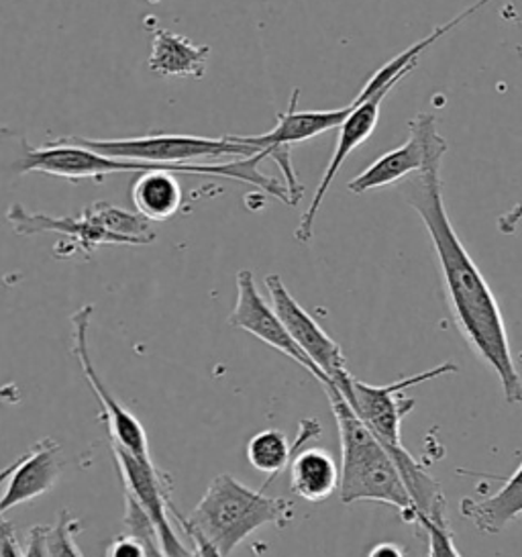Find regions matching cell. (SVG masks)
Segmentation results:
<instances>
[{
    "label": "cell",
    "mask_w": 522,
    "mask_h": 557,
    "mask_svg": "<svg viewBox=\"0 0 522 557\" xmlns=\"http://www.w3.org/2000/svg\"><path fill=\"white\" fill-rule=\"evenodd\" d=\"M447 144L435 149L421 172L412 174L405 188L408 205L423 219L445 282V295L456 325L475 356L502 384L506 403L521 405L522 380L510 351L505 317L488 282L457 237L445 209L440 162Z\"/></svg>",
    "instance_id": "6da1fadb"
},
{
    "label": "cell",
    "mask_w": 522,
    "mask_h": 557,
    "mask_svg": "<svg viewBox=\"0 0 522 557\" xmlns=\"http://www.w3.org/2000/svg\"><path fill=\"white\" fill-rule=\"evenodd\" d=\"M268 160V153L260 151L251 158H235L231 162L219 164H153V162H135V160H119L109 158L98 151L72 144L67 137L53 141L46 148H29L25 158L21 160L18 172H41L49 176H60L65 181H102L104 176H113L116 172H158V170H172L176 174H192V176H223L231 181H241L253 184L263 193L276 197L277 200L293 207L290 195L286 186L277 184L274 178L261 174L260 164Z\"/></svg>",
    "instance_id": "7a4b0ae2"
},
{
    "label": "cell",
    "mask_w": 522,
    "mask_h": 557,
    "mask_svg": "<svg viewBox=\"0 0 522 557\" xmlns=\"http://www.w3.org/2000/svg\"><path fill=\"white\" fill-rule=\"evenodd\" d=\"M326 396L339 429L341 442V482L339 498L343 505L353 503H382L394 507L407 523H419L417 508L398 474L386 445L380 442L343 394L325 384Z\"/></svg>",
    "instance_id": "3957f363"
},
{
    "label": "cell",
    "mask_w": 522,
    "mask_h": 557,
    "mask_svg": "<svg viewBox=\"0 0 522 557\" xmlns=\"http://www.w3.org/2000/svg\"><path fill=\"white\" fill-rule=\"evenodd\" d=\"M468 17H470V13L463 11L461 15L451 18L449 23L435 27L433 34L426 35L424 39L417 41L408 50L398 53L396 58H391L386 66L380 67L374 76L365 83V86L359 90L358 97L353 99V111L349 113V116L343 121V125L339 127L337 146H335V151L331 156V162L326 165L325 174H323V178H321L319 186H316V193H314V197L310 200L309 209L300 216V225H298V230L294 233L296 242L309 244L310 239H312L314 219H316V214L321 211V205L325 200L331 184L335 181L337 172L341 170V165L345 164V160L359 146H363L370 139V135L375 132V125L380 121L382 102L394 90V86L417 67L419 58H421V53L426 48L437 44V39H440L443 35L449 34L453 27H457L461 21H465Z\"/></svg>",
    "instance_id": "277c9868"
},
{
    "label": "cell",
    "mask_w": 522,
    "mask_h": 557,
    "mask_svg": "<svg viewBox=\"0 0 522 557\" xmlns=\"http://www.w3.org/2000/svg\"><path fill=\"white\" fill-rule=\"evenodd\" d=\"M293 517V500L270 498L263 491L247 488L233 475L219 474L186 521L228 557L261 527L276 524L282 529Z\"/></svg>",
    "instance_id": "5b68a950"
},
{
    "label": "cell",
    "mask_w": 522,
    "mask_h": 557,
    "mask_svg": "<svg viewBox=\"0 0 522 557\" xmlns=\"http://www.w3.org/2000/svg\"><path fill=\"white\" fill-rule=\"evenodd\" d=\"M72 144L98 151L109 158L153 162V164H219L227 158H251L260 151L235 141L231 135L223 139L198 137V135H144L127 139H88L67 137Z\"/></svg>",
    "instance_id": "8992f818"
},
{
    "label": "cell",
    "mask_w": 522,
    "mask_h": 557,
    "mask_svg": "<svg viewBox=\"0 0 522 557\" xmlns=\"http://www.w3.org/2000/svg\"><path fill=\"white\" fill-rule=\"evenodd\" d=\"M456 363L445 361L426 372L402 377V380L391 382L386 386L365 384L358 377L351 376L349 372L331 384L343 394V398L349 403V407L356 410L359 419L372 429V433L380 442L384 445H402V435H400L402 421L417 407V400L405 396V391L428 382V380H435L445 374H456Z\"/></svg>",
    "instance_id": "52a82bcc"
},
{
    "label": "cell",
    "mask_w": 522,
    "mask_h": 557,
    "mask_svg": "<svg viewBox=\"0 0 522 557\" xmlns=\"http://www.w3.org/2000/svg\"><path fill=\"white\" fill-rule=\"evenodd\" d=\"M298 95L300 90L296 88L288 109L277 115V125L272 132L261 133V135H231L239 144L251 146L258 151H265L268 158L276 162L286 178V188H288L293 207L298 205V200L304 193V186L296 178V170L290 160L293 148L323 133L339 129L343 121L353 111V100L341 109H333V111H298L296 109Z\"/></svg>",
    "instance_id": "ba28073f"
},
{
    "label": "cell",
    "mask_w": 522,
    "mask_h": 557,
    "mask_svg": "<svg viewBox=\"0 0 522 557\" xmlns=\"http://www.w3.org/2000/svg\"><path fill=\"white\" fill-rule=\"evenodd\" d=\"M113 456L125 494L144 508L149 521L156 527L163 552L170 557H190L192 547L182 543L170 523L174 507L170 478L158 470L153 459L137 458L116 445H113Z\"/></svg>",
    "instance_id": "9c48e42d"
},
{
    "label": "cell",
    "mask_w": 522,
    "mask_h": 557,
    "mask_svg": "<svg viewBox=\"0 0 522 557\" xmlns=\"http://www.w3.org/2000/svg\"><path fill=\"white\" fill-rule=\"evenodd\" d=\"M447 139L439 133V116L433 111H421L408 125V139L400 148L391 149L365 168L347 184L353 195H365L375 188L390 186L421 172L431 153L445 146Z\"/></svg>",
    "instance_id": "30bf717a"
},
{
    "label": "cell",
    "mask_w": 522,
    "mask_h": 557,
    "mask_svg": "<svg viewBox=\"0 0 522 557\" xmlns=\"http://www.w3.org/2000/svg\"><path fill=\"white\" fill-rule=\"evenodd\" d=\"M92 311H95V307L86 305V307H82L80 311L72 314V329H74L72 354L80 363L82 374L86 377L88 386L97 394L98 403H100L104 419H107L111 445H116L137 458L153 459L149 454V440H147L146 429L141 425V421L114 398L92 366L90 349H88V329H90Z\"/></svg>",
    "instance_id": "8fae6325"
},
{
    "label": "cell",
    "mask_w": 522,
    "mask_h": 557,
    "mask_svg": "<svg viewBox=\"0 0 522 557\" xmlns=\"http://www.w3.org/2000/svg\"><path fill=\"white\" fill-rule=\"evenodd\" d=\"M263 284L270 293L274 311L277 312L286 331L290 333L294 344L298 345L309 356L310 361L328 377V384L347 374V358L343 354L341 345L333 337H328V333L314 321V317H310L309 312L298 305V300L290 295L282 278L277 274H270L265 276Z\"/></svg>",
    "instance_id": "7c38bea8"
},
{
    "label": "cell",
    "mask_w": 522,
    "mask_h": 557,
    "mask_svg": "<svg viewBox=\"0 0 522 557\" xmlns=\"http://www.w3.org/2000/svg\"><path fill=\"white\" fill-rule=\"evenodd\" d=\"M228 323L231 327L244 329L263 344L288 356L290 360L296 361L298 366H302L307 372L316 377L323 386L328 384V377L310 361L309 356L298 345L294 344L290 333L279 321L274 307L268 305V300L260 295L251 270H241L237 274V302L228 317Z\"/></svg>",
    "instance_id": "4fadbf2b"
},
{
    "label": "cell",
    "mask_w": 522,
    "mask_h": 557,
    "mask_svg": "<svg viewBox=\"0 0 522 557\" xmlns=\"http://www.w3.org/2000/svg\"><path fill=\"white\" fill-rule=\"evenodd\" d=\"M62 470V447L51 440L35 443L23 458L16 459L15 472L9 478V486L0 498V517L51 491Z\"/></svg>",
    "instance_id": "5bb4252c"
},
{
    "label": "cell",
    "mask_w": 522,
    "mask_h": 557,
    "mask_svg": "<svg viewBox=\"0 0 522 557\" xmlns=\"http://www.w3.org/2000/svg\"><path fill=\"white\" fill-rule=\"evenodd\" d=\"M7 219L18 235L62 233L67 239H74V244L80 247L86 256H90L98 246L121 244V239L116 235L102 227V223L98 221L97 214L90 207H86V211L78 219H74V216L53 219L48 214L29 213L21 205H13L11 211L7 213Z\"/></svg>",
    "instance_id": "9a60e30c"
},
{
    "label": "cell",
    "mask_w": 522,
    "mask_h": 557,
    "mask_svg": "<svg viewBox=\"0 0 522 557\" xmlns=\"http://www.w3.org/2000/svg\"><path fill=\"white\" fill-rule=\"evenodd\" d=\"M211 55L209 46H195L188 37L172 34L167 29H153V44L147 66L162 78H204L207 60Z\"/></svg>",
    "instance_id": "2e32d148"
},
{
    "label": "cell",
    "mask_w": 522,
    "mask_h": 557,
    "mask_svg": "<svg viewBox=\"0 0 522 557\" xmlns=\"http://www.w3.org/2000/svg\"><path fill=\"white\" fill-rule=\"evenodd\" d=\"M341 468L319 447H298L290 461V488L309 503H323L339 491Z\"/></svg>",
    "instance_id": "e0dca14e"
},
{
    "label": "cell",
    "mask_w": 522,
    "mask_h": 557,
    "mask_svg": "<svg viewBox=\"0 0 522 557\" xmlns=\"http://www.w3.org/2000/svg\"><path fill=\"white\" fill-rule=\"evenodd\" d=\"M319 435L321 425L314 419H307L300 423V433L294 443L288 442V437L279 429H265L256 433L247 443V461L261 474L270 475L261 491H265L277 475L286 470V466H290L298 447H302L309 440H314Z\"/></svg>",
    "instance_id": "ac0fdd59"
},
{
    "label": "cell",
    "mask_w": 522,
    "mask_h": 557,
    "mask_svg": "<svg viewBox=\"0 0 522 557\" xmlns=\"http://www.w3.org/2000/svg\"><path fill=\"white\" fill-rule=\"evenodd\" d=\"M522 515V463L505 486L484 500L463 498L461 517L486 535H500L508 524Z\"/></svg>",
    "instance_id": "d6986e66"
},
{
    "label": "cell",
    "mask_w": 522,
    "mask_h": 557,
    "mask_svg": "<svg viewBox=\"0 0 522 557\" xmlns=\"http://www.w3.org/2000/svg\"><path fill=\"white\" fill-rule=\"evenodd\" d=\"M386 449L414 503L419 524L424 519L428 521L447 519V500L439 482L426 472L421 461H417L412 458V454H408L405 445H386Z\"/></svg>",
    "instance_id": "ffe728a7"
},
{
    "label": "cell",
    "mask_w": 522,
    "mask_h": 557,
    "mask_svg": "<svg viewBox=\"0 0 522 557\" xmlns=\"http://www.w3.org/2000/svg\"><path fill=\"white\" fill-rule=\"evenodd\" d=\"M130 200L135 211L144 214L151 223L172 219L182 207V186L176 178V172H144L130 184Z\"/></svg>",
    "instance_id": "44dd1931"
},
{
    "label": "cell",
    "mask_w": 522,
    "mask_h": 557,
    "mask_svg": "<svg viewBox=\"0 0 522 557\" xmlns=\"http://www.w3.org/2000/svg\"><path fill=\"white\" fill-rule=\"evenodd\" d=\"M80 521L72 517L67 510L60 512L55 527H49L48 549L49 557H84L80 547L76 545V531Z\"/></svg>",
    "instance_id": "7402d4cb"
},
{
    "label": "cell",
    "mask_w": 522,
    "mask_h": 557,
    "mask_svg": "<svg viewBox=\"0 0 522 557\" xmlns=\"http://www.w3.org/2000/svg\"><path fill=\"white\" fill-rule=\"evenodd\" d=\"M123 523H125L129 533L144 537L147 545V557H170L163 552L160 540H158V533H156V527L149 521L144 508L139 507L127 494H125V519H123Z\"/></svg>",
    "instance_id": "603a6c76"
},
{
    "label": "cell",
    "mask_w": 522,
    "mask_h": 557,
    "mask_svg": "<svg viewBox=\"0 0 522 557\" xmlns=\"http://www.w3.org/2000/svg\"><path fill=\"white\" fill-rule=\"evenodd\" d=\"M421 527L428 540V557H461L457 552L456 540L447 519H440V521L424 519L421 521Z\"/></svg>",
    "instance_id": "cb8c5ba5"
},
{
    "label": "cell",
    "mask_w": 522,
    "mask_h": 557,
    "mask_svg": "<svg viewBox=\"0 0 522 557\" xmlns=\"http://www.w3.org/2000/svg\"><path fill=\"white\" fill-rule=\"evenodd\" d=\"M104 557H147V545L144 537L135 533H123L114 537Z\"/></svg>",
    "instance_id": "d4e9b609"
},
{
    "label": "cell",
    "mask_w": 522,
    "mask_h": 557,
    "mask_svg": "<svg viewBox=\"0 0 522 557\" xmlns=\"http://www.w3.org/2000/svg\"><path fill=\"white\" fill-rule=\"evenodd\" d=\"M172 517H176L178 523L186 529V533H188V537H190V543H192V549L198 554V557H225L212 545L211 541L207 540L202 533H198L195 527L188 524L186 517H182L178 510H176V507H172Z\"/></svg>",
    "instance_id": "484cf974"
},
{
    "label": "cell",
    "mask_w": 522,
    "mask_h": 557,
    "mask_svg": "<svg viewBox=\"0 0 522 557\" xmlns=\"http://www.w3.org/2000/svg\"><path fill=\"white\" fill-rule=\"evenodd\" d=\"M48 531L46 524H35L27 535V547L25 557H49Z\"/></svg>",
    "instance_id": "4316f807"
},
{
    "label": "cell",
    "mask_w": 522,
    "mask_h": 557,
    "mask_svg": "<svg viewBox=\"0 0 522 557\" xmlns=\"http://www.w3.org/2000/svg\"><path fill=\"white\" fill-rule=\"evenodd\" d=\"M0 557H25V549H21L13 531V524L7 519L0 521Z\"/></svg>",
    "instance_id": "83f0119b"
},
{
    "label": "cell",
    "mask_w": 522,
    "mask_h": 557,
    "mask_svg": "<svg viewBox=\"0 0 522 557\" xmlns=\"http://www.w3.org/2000/svg\"><path fill=\"white\" fill-rule=\"evenodd\" d=\"M368 557H407L398 543H377Z\"/></svg>",
    "instance_id": "f1b7e54d"
},
{
    "label": "cell",
    "mask_w": 522,
    "mask_h": 557,
    "mask_svg": "<svg viewBox=\"0 0 522 557\" xmlns=\"http://www.w3.org/2000/svg\"><path fill=\"white\" fill-rule=\"evenodd\" d=\"M15 468L16 461L15 463H9L7 468H2V470H0V488H2L4 484H9V478H11V474L15 472ZM0 498H2V494H0ZM2 519H4V517H0V521H2Z\"/></svg>",
    "instance_id": "f546056e"
}]
</instances>
